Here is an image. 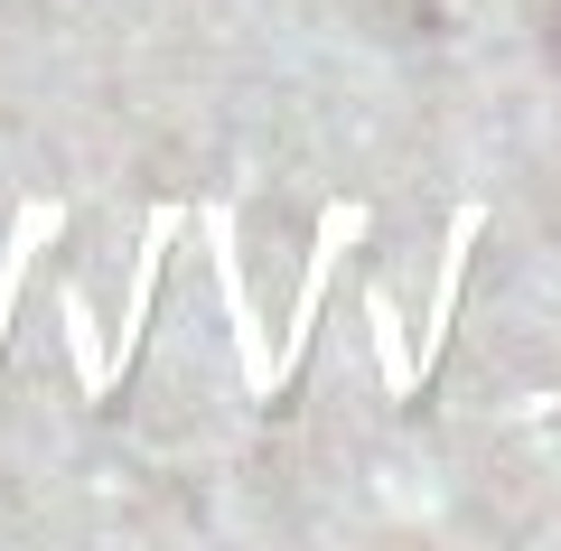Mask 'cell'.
<instances>
[{
  "label": "cell",
  "mask_w": 561,
  "mask_h": 551,
  "mask_svg": "<svg viewBox=\"0 0 561 551\" xmlns=\"http://www.w3.org/2000/svg\"><path fill=\"white\" fill-rule=\"evenodd\" d=\"M542 20H552V38H561V0H542Z\"/></svg>",
  "instance_id": "cell-1"
}]
</instances>
